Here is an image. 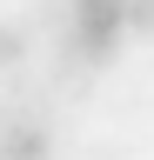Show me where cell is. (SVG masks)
<instances>
[{"label":"cell","instance_id":"3","mask_svg":"<svg viewBox=\"0 0 154 160\" xmlns=\"http://www.w3.org/2000/svg\"><path fill=\"white\" fill-rule=\"evenodd\" d=\"M121 27L141 33V40H154V0H121Z\"/></svg>","mask_w":154,"mask_h":160},{"label":"cell","instance_id":"2","mask_svg":"<svg viewBox=\"0 0 154 160\" xmlns=\"http://www.w3.org/2000/svg\"><path fill=\"white\" fill-rule=\"evenodd\" d=\"M27 53H34L27 27H13V20H0V73H13V67H20Z\"/></svg>","mask_w":154,"mask_h":160},{"label":"cell","instance_id":"1","mask_svg":"<svg viewBox=\"0 0 154 160\" xmlns=\"http://www.w3.org/2000/svg\"><path fill=\"white\" fill-rule=\"evenodd\" d=\"M0 153H20V160H40V153H54V127L40 113H20L13 127H0Z\"/></svg>","mask_w":154,"mask_h":160}]
</instances>
